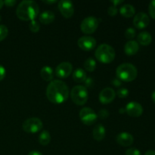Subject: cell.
<instances>
[{"label":"cell","instance_id":"1","mask_svg":"<svg viewBox=\"0 0 155 155\" xmlns=\"http://www.w3.org/2000/svg\"><path fill=\"white\" fill-rule=\"evenodd\" d=\"M46 96L51 103L61 104L69 97L68 86L61 80H52L46 88Z\"/></svg>","mask_w":155,"mask_h":155},{"label":"cell","instance_id":"2","mask_svg":"<svg viewBox=\"0 0 155 155\" xmlns=\"http://www.w3.org/2000/svg\"><path fill=\"white\" fill-rule=\"evenodd\" d=\"M39 12V5L35 1L24 0L21 2L16 9V15L22 21H33Z\"/></svg>","mask_w":155,"mask_h":155},{"label":"cell","instance_id":"3","mask_svg":"<svg viewBox=\"0 0 155 155\" xmlns=\"http://www.w3.org/2000/svg\"><path fill=\"white\" fill-rule=\"evenodd\" d=\"M116 74L117 78L121 81L132 82L137 77L138 71L132 64L124 63L117 67Z\"/></svg>","mask_w":155,"mask_h":155},{"label":"cell","instance_id":"4","mask_svg":"<svg viewBox=\"0 0 155 155\" xmlns=\"http://www.w3.org/2000/svg\"><path fill=\"white\" fill-rule=\"evenodd\" d=\"M115 50L108 44H101L96 48L95 52L97 60L101 63L108 64L113 61L115 58Z\"/></svg>","mask_w":155,"mask_h":155},{"label":"cell","instance_id":"5","mask_svg":"<svg viewBox=\"0 0 155 155\" xmlns=\"http://www.w3.org/2000/svg\"><path fill=\"white\" fill-rule=\"evenodd\" d=\"M71 99L77 105H83L89 98L87 88L83 86H76L71 90Z\"/></svg>","mask_w":155,"mask_h":155},{"label":"cell","instance_id":"6","mask_svg":"<svg viewBox=\"0 0 155 155\" xmlns=\"http://www.w3.org/2000/svg\"><path fill=\"white\" fill-rule=\"evenodd\" d=\"M43 127L42 120L37 117H30L22 124V128L27 133H36L40 131Z\"/></svg>","mask_w":155,"mask_h":155},{"label":"cell","instance_id":"7","mask_svg":"<svg viewBox=\"0 0 155 155\" xmlns=\"http://www.w3.org/2000/svg\"><path fill=\"white\" fill-rule=\"evenodd\" d=\"M98 24H99V21H98V18H96L95 17H86L81 22L80 29L83 33H86V34H91L97 30Z\"/></svg>","mask_w":155,"mask_h":155},{"label":"cell","instance_id":"8","mask_svg":"<svg viewBox=\"0 0 155 155\" xmlns=\"http://www.w3.org/2000/svg\"><path fill=\"white\" fill-rule=\"evenodd\" d=\"M80 118L83 124L88 126H91L95 123L97 118H98V115L94 111L93 109H92L91 107H85L80 110Z\"/></svg>","mask_w":155,"mask_h":155},{"label":"cell","instance_id":"9","mask_svg":"<svg viewBox=\"0 0 155 155\" xmlns=\"http://www.w3.org/2000/svg\"><path fill=\"white\" fill-rule=\"evenodd\" d=\"M58 9L65 18H70L74 13V4L69 0H61L58 2Z\"/></svg>","mask_w":155,"mask_h":155},{"label":"cell","instance_id":"10","mask_svg":"<svg viewBox=\"0 0 155 155\" xmlns=\"http://www.w3.org/2000/svg\"><path fill=\"white\" fill-rule=\"evenodd\" d=\"M73 71V65L70 62H62L55 69V74L58 78L64 79L69 77Z\"/></svg>","mask_w":155,"mask_h":155},{"label":"cell","instance_id":"11","mask_svg":"<svg viewBox=\"0 0 155 155\" xmlns=\"http://www.w3.org/2000/svg\"><path fill=\"white\" fill-rule=\"evenodd\" d=\"M77 44L81 49L85 51H90L93 49L96 45V40L92 36H83L78 39Z\"/></svg>","mask_w":155,"mask_h":155},{"label":"cell","instance_id":"12","mask_svg":"<svg viewBox=\"0 0 155 155\" xmlns=\"http://www.w3.org/2000/svg\"><path fill=\"white\" fill-rule=\"evenodd\" d=\"M126 112L130 115V117H139L143 113V107L136 101H130L126 106Z\"/></svg>","mask_w":155,"mask_h":155},{"label":"cell","instance_id":"13","mask_svg":"<svg viewBox=\"0 0 155 155\" xmlns=\"http://www.w3.org/2000/svg\"><path fill=\"white\" fill-rule=\"evenodd\" d=\"M150 18L147 14L144 12H139L133 18V24L137 29H144L148 26Z\"/></svg>","mask_w":155,"mask_h":155},{"label":"cell","instance_id":"14","mask_svg":"<svg viewBox=\"0 0 155 155\" xmlns=\"http://www.w3.org/2000/svg\"><path fill=\"white\" fill-rule=\"evenodd\" d=\"M116 92L112 88L107 87L101 91L99 93V101L102 104H109L114 100Z\"/></svg>","mask_w":155,"mask_h":155},{"label":"cell","instance_id":"15","mask_svg":"<svg viewBox=\"0 0 155 155\" xmlns=\"http://www.w3.org/2000/svg\"><path fill=\"white\" fill-rule=\"evenodd\" d=\"M116 140L119 145L124 147H128L133 145L134 142L133 136L127 132H122L117 136Z\"/></svg>","mask_w":155,"mask_h":155},{"label":"cell","instance_id":"16","mask_svg":"<svg viewBox=\"0 0 155 155\" xmlns=\"http://www.w3.org/2000/svg\"><path fill=\"white\" fill-rule=\"evenodd\" d=\"M139 49V45L136 41L130 40L124 45V51L127 55H133L138 52Z\"/></svg>","mask_w":155,"mask_h":155},{"label":"cell","instance_id":"17","mask_svg":"<svg viewBox=\"0 0 155 155\" xmlns=\"http://www.w3.org/2000/svg\"><path fill=\"white\" fill-rule=\"evenodd\" d=\"M93 138L96 141H102L106 135V130L102 124H98L94 127L92 131Z\"/></svg>","mask_w":155,"mask_h":155},{"label":"cell","instance_id":"18","mask_svg":"<svg viewBox=\"0 0 155 155\" xmlns=\"http://www.w3.org/2000/svg\"><path fill=\"white\" fill-rule=\"evenodd\" d=\"M54 18H55V15L51 11L46 10L41 13V15H39V20L42 24H49L54 21Z\"/></svg>","mask_w":155,"mask_h":155},{"label":"cell","instance_id":"19","mask_svg":"<svg viewBox=\"0 0 155 155\" xmlns=\"http://www.w3.org/2000/svg\"><path fill=\"white\" fill-rule=\"evenodd\" d=\"M137 40L142 45H148L152 42V36L148 32H141L137 36Z\"/></svg>","mask_w":155,"mask_h":155},{"label":"cell","instance_id":"20","mask_svg":"<svg viewBox=\"0 0 155 155\" xmlns=\"http://www.w3.org/2000/svg\"><path fill=\"white\" fill-rule=\"evenodd\" d=\"M40 76L45 81H52L54 71L50 66H44L40 71Z\"/></svg>","mask_w":155,"mask_h":155},{"label":"cell","instance_id":"21","mask_svg":"<svg viewBox=\"0 0 155 155\" xmlns=\"http://www.w3.org/2000/svg\"><path fill=\"white\" fill-rule=\"evenodd\" d=\"M120 12L125 18H131L135 15L136 9L132 5L126 4L121 6L120 8Z\"/></svg>","mask_w":155,"mask_h":155},{"label":"cell","instance_id":"22","mask_svg":"<svg viewBox=\"0 0 155 155\" xmlns=\"http://www.w3.org/2000/svg\"><path fill=\"white\" fill-rule=\"evenodd\" d=\"M87 78L86 71L81 68L76 69L73 73V79L77 83H83Z\"/></svg>","mask_w":155,"mask_h":155},{"label":"cell","instance_id":"23","mask_svg":"<svg viewBox=\"0 0 155 155\" xmlns=\"http://www.w3.org/2000/svg\"><path fill=\"white\" fill-rule=\"evenodd\" d=\"M50 142H51V135H50L49 132L47 130H43L42 132H41L39 136V143L42 145L45 146V145H48Z\"/></svg>","mask_w":155,"mask_h":155},{"label":"cell","instance_id":"24","mask_svg":"<svg viewBox=\"0 0 155 155\" xmlns=\"http://www.w3.org/2000/svg\"><path fill=\"white\" fill-rule=\"evenodd\" d=\"M83 66H84V68L86 71H89V72H92L96 68V62H95V59H93L92 58H89L85 61Z\"/></svg>","mask_w":155,"mask_h":155},{"label":"cell","instance_id":"25","mask_svg":"<svg viewBox=\"0 0 155 155\" xmlns=\"http://www.w3.org/2000/svg\"><path fill=\"white\" fill-rule=\"evenodd\" d=\"M29 28H30V30L33 33H37L39 30V29H40V25H39V22H37L36 20H33V21H30Z\"/></svg>","mask_w":155,"mask_h":155},{"label":"cell","instance_id":"26","mask_svg":"<svg viewBox=\"0 0 155 155\" xmlns=\"http://www.w3.org/2000/svg\"><path fill=\"white\" fill-rule=\"evenodd\" d=\"M8 34V30L7 27L1 24L0 25V42L7 37Z\"/></svg>","mask_w":155,"mask_h":155},{"label":"cell","instance_id":"27","mask_svg":"<svg viewBox=\"0 0 155 155\" xmlns=\"http://www.w3.org/2000/svg\"><path fill=\"white\" fill-rule=\"evenodd\" d=\"M136 30L133 27H129L125 31V37L128 39H132L136 36Z\"/></svg>","mask_w":155,"mask_h":155},{"label":"cell","instance_id":"28","mask_svg":"<svg viewBox=\"0 0 155 155\" xmlns=\"http://www.w3.org/2000/svg\"><path fill=\"white\" fill-rule=\"evenodd\" d=\"M117 95L118 97H120L121 98H127L129 95V90L127 89H126V88H121V89H120L117 91Z\"/></svg>","mask_w":155,"mask_h":155},{"label":"cell","instance_id":"29","mask_svg":"<svg viewBox=\"0 0 155 155\" xmlns=\"http://www.w3.org/2000/svg\"><path fill=\"white\" fill-rule=\"evenodd\" d=\"M148 12L153 19H155V0H152L148 5Z\"/></svg>","mask_w":155,"mask_h":155},{"label":"cell","instance_id":"30","mask_svg":"<svg viewBox=\"0 0 155 155\" xmlns=\"http://www.w3.org/2000/svg\"><path fill=\"white\" fill-rule=\"evenodd\" d=\"M125 155H142L141 151L136 148H132L126 151Z\"/></svg>","mask_w":155,"mask_h":155},{"label":"cell","instance_id":"31","mask_svg":"<svg viewBox=\"0 0 155 155\" xmlns=\"http://www.w3.org/2000/svg\"><path fill=\"white\" fill-rule=\"evenodd\" d=\"M118 9L116 6L114 5H110L109 6L108 8H107V14H108L110 16H114L117 14Z\"/></svg>","mask_w":155,"mask_h":155},{"label":"cell","instance_id":"32","mask_svg":"<svg viewBox=\"0 0 155 155\" xmlns=\"http://www.w3.org/2000/svg\"><path fill=\"white\" fill-rule=\"evenodd\" d=\"M97 115L101 119H106V118H107L109 117V111L107 110H106V109H101L98 112V114Z\"/></svg>","mask_w":155,"mask_h":155},{"label":"cell","instance_id":"33","mask_svg":"<svg viewBox=\"0 0 155 155\" xmlns=\"http://www.w3.org/2000/svg\"><path fill=\"white\" fill-rule=\"evenodd\" d=\"M5 75H6L5 69V68L2 66V65L0 64V81L2 80L5 77Z\"/></svg>","mask_w":155,"mask_h":155},{"label":"cell","instance_id":"34","mask_svg":"<svg viewBox=\"0 0 155 155\" xmlns=\"http://www.w3.org/2000/svg\"><path fill=\"white\" fill-rule=\"evenodd\" d=\"M84 82L85 84H86L85 87H92V85H93V80H92V77H87Z\"/></svg>","mask_w":155,"mask_h":155},{"label":"cell","instance_id":"35","mask_svg":"<svg viewBox=\"0 0 155 155\" xmlns=\"http://www.w3.org/2000/svg\"><path fill=\"white\" fill-rule=\"evenodd\" d=\"M111 83L114 86H117V87H119L122 85V82L121 80H120L118 78H114L111 80Z\"/></svg>","mask_w":155,"mask_h":155},{"label":"cell","instance_id":"36","mask_svg":"<svg viewBox=\"0 0 155 155\" xmlns=\"http://www.w3.org/2000/svg\"><path fill=\"white\" fill-rule=\"evenodd\" d=\"M4 4L8 7H12L16 4V1L15 0H5L4 1Z\"/></svg>","mask_w":155,"mask_h":155},{"label":"cell","instance_id":"37","mask_svg":"<svg viewBox=\"0 0 155 155\" xmlns=\"http://www.w3.org/2000/svg\"><path fill=\"white\" fill-rule=\"evenodd\" d=\"M110 2L113 3L114 5L116 6L117 7L118 5H120V4H121V3L124 2V0H111V1H110Z\"/></svg>","mask_w":155,"mask_h":155},{"label":"cell","instance_id":"38","mask_svg":"<svg viewBox=\"0 0 155 155\" xmlns=\"http://www.w3.org/2000/svg\"><path fill=\"white\" fill-rule=\"evenodd\" d=\"M27 155H42V154L38 151H32Z\"/></svg>","mask_w":155,"mask_h":155},{"label":"cell","instance_id":"39","mask_svg":"<svg viewBox=\"0 0 155 155\" xmlns=\"http://www.w3.org/2000/svg\"><path fill=\"white\" fill-rule=\"evenodd\" d=\"M145 155H155V151L153 150H149V151H146Z\"/></svg>","mask_w":155,"mask_h":155},{"label":"cell","instance_id":"40","mask_svg":"<svg viewBox=\"0 0 155 155\" xmlns=\"http://www.w3.org/2000/svg\"><path fill=\"white\" fill-rule=\"evenodd\" d=\"M44 3H46V4H54V3H56L57 2V1L56 0H51V1H43Z\"/></svg>","mask_w":155,"mask_h":155},{"label":"cell","instance_id":"41","mask_svg":"<svg viewBox=\"0 0 155 155\" xmlns=\"http://www.w3.org/2000/svg\"><path fill=\"white\" fill-rule=\"evenodd\" d=\"M151 98H152L153 101L155 103V91L152 92V94H151Z\"/></svg>","mask_w":155,"mask_h":155},{"label":"cell","instance_id":"42","mask_svg":"<svg viewBox=\"0 0 155 155\" xmlns=\"http://www.w3.org/2000/svg\"><path fill=\"white\" fill-rule=\"evenodd\" d=\"M3 5H4V1H2V0H0V9L3 7Z\"/></svg>","mask_w":155,"mask_h":155},{"label":"cell","instance_id":"43","mask_svg":"<svg viewBox=\"0 0 155 155\" xmlns=\"http://www.w3.org/2000/svg\"><path fill=\"white\" fill-rule=\"evenodd\" d=\"M119 112H120V113H121V114H124V112H126V110L124 108H120V109Z\"/></svg>","mask_w":155,"mask_h":155},{"label":"cell","instance_id":"44","mask_svg":"<svg viewBox=\"0 0 155 155\" xmlns=\"http://www.w3.org/2000/svg\"><path fill=\"white\" fill-rule=\"evenodd\" d=\"M1 20H2V18H1V16H0V21H1Z\"/></svg>","mask_w":155,"mask_h":155}]
</instances>
